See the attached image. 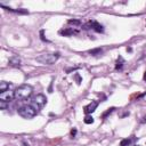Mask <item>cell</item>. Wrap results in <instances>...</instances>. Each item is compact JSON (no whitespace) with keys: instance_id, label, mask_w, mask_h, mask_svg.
Masks as SVG:
<instances>
[{"instance_id":"15","label":"cell","mask_w":146,"mask_h":146,"mask_svg":"<svg viewBox=\"0 0 146 146\" xmlns=\"http://www.w3.org/2000/svg\"><path fill=\"white\" fill-rule=\"evenodd\" d=\"M68 23L69 24H71V25H74V26H79V25H81V21H79V19H70Z\"/></svg>"},{"instance_id":"20","label":"cell","mask_w":146,"mask_h":146,"mask_svg":"<svg viewBox=\"0 0 146 146\" xmlns=\"http://www.w3.org/2000/svg\"><path fill=\"white\" fill-rule=\"evenodd\" d=\"M75 80L78 81V83H80V82H81V78H80V75H79V74H75Z\"/></svg>"},{"instance_id":"18","label":"cell","mask_w":146,"mask_h":146,"mask_svg":"<svg viewBox=\"0 0 146 146\" xmlns=\"http://www.w3.org/2000/svg\"><path fill=\"white\" fill-rule=\"evenodd\" d=\"M8 106V103H6V102H0V108H2V110H6Z\"/></svg>"},{"instance_id":"3","label":"cell","mask_w":146,"mask_h":146,"mask_svg":"<svg viewBox=\"0 0 146 146\" xmlns=\"http://www.w3.org/2000/svg\"><path fill=\"white\" fill-rule=\"evenodd\" d=\"M58 58H60V53H48V54H43L37 57V62L45 65H53L57 62Z\"/></svg>"},{"instance_id":"21","label":"cell","mask_w":146,"mask_h":146,"mask_svg":"<svg viewBox=\"0 0 146 146\" xmlns=\"http://www.w3.org/2000/svg\"><path fill=\"white\" fill-rule=\"evenodd\" d=\"M22 146H29V145H27L26 143H24V142H23V143H22Z\"/></svg>"},{"instance_id":"8","label":"cell","mask_w":146,"mask_h":146,"mask_svg":"<svg viewBox=\"0 0 146 146\" xmlns=\"http://www.w3.org/2000/svg\"><path fill=\"white\" fill-rule=\"evenodd\" d=\"M9 87H10V83H8V82H6V81H1L0 82V94L9 90Z\"/></svg>"},{"instance_id":"23","label":"cell","mask_w":146,"mask_h":146,"mask_svg":"<svg viewBox=\"0 0 146 146\" xmlns=\"http://www.w3.org/2000/svg\"><path fill=\"white\" fill-rule=\"evenodd\" d=\"M142 122H146V116H145V118H144V120H143V121H142Z\"/></svg>"},{"instance_id":"13","label":"cell","mask_w":146,"mask_h":146,"mask_svg":"<svg viewBox=\"0 0 146 146\" xmlns=\"http://www.w3.org/2000/svg\"><path fill=\"white\" fill-rule=\"evenodd\" d=\"M90 55H94V56H96V55H100L102 53H103V49H100V48H97V49H92V50H89Z\"/></svg>"},{"instance_id":"4","label":"cell","mask_w":146,"mask_h":146,"mask_svg":"<svg viewBox=\"0 0 146 146\" xmlns=\"http://www.w3.org/2000/svg\"><path fill=\"white\" fill-rule=\"evenodd\" d=\"M46 103H47V98H46V96L45 95H42V94H38L37 96H34L33 97V99H32V105H34L35 107L38 108V111L40 110V108H42L43 106L46 105Z\"/></svg>"},{"instance_id":"22","label":"cell","mask_w":146,"mask_h":146,"mask_svg":"<svg viewBox=\"0 0 146 146\" xmlns=\"http://www.w3.org/2000/svg\"><path fill=\"white\" fill-rule=\"evenodd\" d=\"M144 80L146 81V71H145V73H144Z\"/></svg>"},{"instance_id":"9","label":"cell","mask_w":146,"mask_h":146,"mask_svg":"<svg viewBox=\"0 0 146 146\" xmlns=\"http://www.w3.org/2000/svg\"><path fill=\"white\" fill-rule=\"evenodd\" d=\"M92 29H94L96 32H99V33H103L104 32L103 25H100L99 23H97V22H94V23H92Z\"/></svg>"},{"instance_id":"10","label":"cell","mask_w":146,"mask_h":146,"mask_svg":"<svg viewBox=\"0 0 146 146\" xmlns=\"http://www.w3.org/2000/svg\"><path fill=\"white\" fill-rule=\"evenodd\" d=\"M123 64H125V60H123V58H122L121 56H119L118 61H116L115 69H116V70H121V69H122V66H123Z\"/></svg>"},{"instance_id":"2","label":"cell","mask_w":146,"mask_h":146,"mask_svg":"<svg viewBox=\"0 0 146 146\" xmlns=\"http://www.w3.org/2000/svg\"><path fill=\"white\" fill-rule=\"evenodd\" d=\"M17 113L22 118H24V119H32L38 114V108L35 107L34 105H32V104L23 105L17 110Z\"/></svg>"},{"instance_id":"14","label":"cell","mask_w":146,"mask_h":146,"mask_svg":"<svg viewBox=\"0 0 146 146\" xmlns=\"http://www.w3.org/2000/svg\"><path fill=\"white\" fill-rule=\"evenodd\" d=\"M131 139L130 138H125V139H122L121 143H120V146H129L131 144Z\"/></svg>"},{"instance_id":"6","label":"cell","mask_w":146,"mask_h":146,"mask_svg":"<svg viewBox=\"0 0 146 146\" xmlns=\"http://www.w3.org/2000/svg\"><path fill=\"white\" fill-rule=\"evenodd\" d=\"M98 106V102H96V100H92L91 103H89L87 106H84L83 108V111L86 114H91L92 112H95V110L97 108Z\"/></svg>"},{"instance_id":"17","label":"cell","mask_w":146,"mask_h":146,"mask_svg":"<svg viewBox=\"0 0 146 146\" xmlns=\"http://www.w3.org/2000/svg\"><path fill=\"white\" fill-rule=\"evenodd\" d=\"M113 110H114V107H111V108H108L107 111H106V112H105V113H104V114H103V118H106V116H107V115H108V114H111V113H112V112H113Z\"/></svg>"},{"instance_id":"16","label":"cell","mask_w":146,"mask_h":146,"mask_svg":"<svg viewBox=\"0 0 146 146\" xmlns=\"http://www.w3.org/2000/svg\"><path fill=\"white\" fill-rule=\"evenodd\" d=\"M84 123H87V125H91L92 122H94V118L92 116H90V115H87L86 118H84Z\"/></svg>"},{"instance_id":"1","label":"cell","mask_w":146,"mask_h":146,"mask_svg":"<svg viewBox=\"0 0 146 146\" xmlns=\"http://www.w3.org/2000/svg\"><path fill=\"white\" fill-rule=\"evenodd\" d=\"M32 91L33 88L30 84H22L14 90V94H15V98L17 100H26L32 95Z\"/></svg>"},{"instance_id":"7","label":"cell","mask_w":146,"mask_h":146,"mask_svg":"<svg viewBox=\"0 0 146 146\" xmlns=\"http://www.w3.org/2000/svg\"><path fill=\"white\" fill-rule=\"evenodd\" d=\"M8 63L10 66H13V68H18V66H21V58H19L18 56H13L9 58Z\"/></svg>"},{"instance_id":"19","label":"cell","mask_w":146,"mask_h":146,"mask_svg":"<svg viewBox=\"0 0 146 146\" xmlns=\"http://www.w3.org/2000/svg\"><path fill=\"white\" fill-rule=\"evenodd\" d=\"M75 135H76V129H72L71 130V136H72V138L75 137Z\"/></svg>"},{"instance_id":"24","label":"cell","mask_w":146,"mask_h":146,"mask_svg":"<svg viewBox=\"0 0 146 146\" xmlns=\"http://www.w3.org/2000/svg\"><path fill=\"white\" fill-rule=\"evenodd\" d=\"M137 146H139V145H137Z\"/></svg>"},{"instance_id":"12","label":"cell","mask_w":146,"mask_h":146,"mask_svg":"<svg viewBox=\"0 0 146 146\" xmlns=\"http://www.w3.org/2000/svg\"><path fill=\"white\" fill-rule=\"evenodd\" d=\"M73 33H74V31H73L72 29H65V30H62V31H61V34H62V35H65V37H66V35H72Z\"/></svg>"},{"instance_id":"5","label":"cell","mask_w":146,"mask_h":146,"mask_svg":"<svg viewBox=\"0 0 146 146\" xmlns=\"http://www.w3.org/2000/svg\"><path fill=\"white\" fill-rule=\"evenodd\" d=\"M13 98H15V94L11 90H7V91L0 94V102H6L9 104L13 100Z\"/></svg>"},{"instance_id":"11","label":"cell","mask_w":146,"mask_h":146,"mask_svg":"<svg viewBox=\"0 0 146 146\" xmlns=\"http://www.w3.org/2000/svg\"><path fill=\"white\" fill-rule=\"evenodd\" d=\"M1 7H2V8H5L6 10L13 11V13H17V14H27L26 10H22V9H11V8H8V7H5L3 5H1Z\"/></svg>"}]
</instances>
